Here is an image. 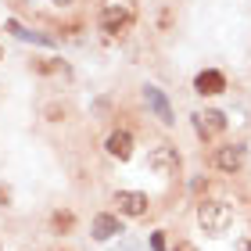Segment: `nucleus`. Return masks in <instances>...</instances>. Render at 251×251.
Returning a JSON list of instances; mask_svg holds the SVG:
<instances>
[{
    "label": "nucleus",
    "mask_w": 251,
    "mask_h": 251,
    "mask_svg": "<svg viewBox=\"0 0 251 251\" xmlns=\"http://www.w3.org/2000/svg\"><path fill=\"white\" fill-rule=\"evenodd\" d=\"M108 154H111V158H119V162H126V158L133 154V136L126 133V129L111 133V136H108Z\"/></svg>",
    "instance_id": "6e6552de"
},
{
    "label": "nucleus",
    "mask_w": 251,
    "mask_h": 251,
    "mask_svg": "<svg viewBox=\"0 0 251 251\" xmlns=\"http://www.w3.org/2000/svg\"><path fill=\"white\" fill-rule=\"evenodd\" d=\"M72 212H54V226H58V230H72Z\"/></svg>",
    "instance_id": "9b49d317"
},
{
    "label": "nucleus",
    "mask_w": 251,
    "mask_h": 251,
    "mask_svg": "<svg viewBox=\"0 0 251 251\" xmlns=\"http://www.w3.org/2000/svg\"><path fill=\"white\" fill-rule=\"evenodd\" d=\"M198 223H201V230L204 233H226L230 230V223H233V208L226 201H204L201 208H198Z\"/></svg>",
    "instance_id": "f257e3e1"
},
{
    "label": "nucleus",
    "mask_w": 251,
    "mask_h": 251,
    "mask_svg": "<svg viewBox=\"0 0 251 251\" xmlns=\"http://www.w3.org/2000/svg\"><path fill=\"white\" fill-rule=\"evenodd\" d=\"M147 169L169 176V173H176V169H179V154L173 151V147H154V151L147 154Z\"/></svg>",
    "instance_id": "7ed1b4c3"
},
{
    "label": "nucleus",
    "mask_w": 251,
    "mask_h": 251,
    "mask_svg": "<svg viewBox=\"0 0 251 251\" xmlns=\"http://www.w3.org/2000/svg\"><path fill=\"white\" fill-rule=\"evenodd\" d=\"M151 248H154V251H165V237L154 233V237H151Z\"/></svg>",
    "instance_id": "f8f14e48"
},
{
    "label": "nucleus",
    "mask_w": 251,
    "mask_h": 251,
    "mask_svg": "<svg viewBox=\"0 0 251 251\" xmlns=\"http://www.w3.org/2000/svg\"><path fill=\"white\" fill-rule=\"evenodd\" d=\"M115 233H122V226H119L115 215H97V219H94V237H97V241H111Z\"/></svg>",
    "instance_id": "9d476101"
},
{
    "label": "nucleus",
    "mask_w": 251,
    "mask_h": 251,
    "mask_svg": "<svg viewBox=\"0 0 251 251\" xmlns=\"http://www.w3.org/2000/svg\"><path fill=\"white\" fill-rule=\"evenodd\" d=\"M194 126H198V133L208 140V136H219L226 129V119H223V111H198V115H194Z\"/></svg>",
    "instance_id": "39448f33"
},
{
    "label": "nucleus",
    "mask_w": 251,
    "mask_h": 251,
    "mask_svg": "<svg viewBox=\"0 0 251 251\" xmlns=\"http://www.w3.org/2000/svg\"><path fill=\"white\" fill-rule=\"evenodd\" d=\"M144 100H147V104H151V111H154V115L162 119V122H173V108H169V100L162 97V90L147 86V90H144Z\"/></svg>",
    "instance_id": "1a4fd4ad"
},
{
    "label": "nucleus",
    "mask_w": 251,
    "mask_h": 251,
    "mask_svg": "<svg viewBox=\"0 0 251 251\" xmlns=\"http://www.w3.org/2000/svg\"><path fill=\"white\" fill-rule=\"evenodd\" d=\"M176 251H194V248L190 244H176Z\"/></svg>",
    "instance_id": "4468645a"
},
{
    "label": "nucleus",
    "mask_w": 251,
    "mask_h": 251,
    "mask_svg": "<svg viewBox=\"0 0 251 251\" xmlns=\"http://www.w3.org/2000/svg\"><path fill=\"white\" fill-rule=\"evenodd\" d=\"M215 165L223 169V173H237V169L244 165V147L233 144V147H219V154H215Z\"/></svg>",
    "instance_id": "0eeeda50"
},
{
    "label": "nucleus",
    "mask_w": 251,
    "mask_h": 251,
    "mask_svg": "<svg viewBox=\"0 0 251 251\" xmlns=\"http://www.w3.org/2000/svg\"><path fill=\"white\" fill-rule=\"evenodd\" d=\"M194 90H198V94H204V97L223 94V90H226V79H223V72H215V68H204V72L194 79Z\"/></svg>",
    "instance_id": "423d86ee"
},
{
    "label": "nucleus",
    "mask_w": 251,
    "mask_h": 251,
    "mask_svg": "<svg viewBox=\"0 0 251 251\" xmlns=\"http://www.w3.org/2000/svg\"><path fill=\"white\" fill-rule=\"evenodd\" d=\"M133 25V11L129 7H119V4H111L100 11V29L108 32V36H122V32H129Z\"/></svg>",
    "instance_id": "f03ea898"
},
{
    "label": "nucleus",
    "mask_w": 251,
    "mask_h": 251,
    "mask_svg": "<svg viewBox=\"0 0 251 251\" xmlns=\"http://www.w3.org/2000/svg\"><path fill=\"white\" fill-rule=\"evenodd\" d=\"M7 201H11V190H7V187H0V204H7Z\"/></svg>",
    "instance_id": "ddd939ff"
},
{
    "label": "nucleus",
    "mask_w": 251,
    "mask_h": 251,
    "mask_svg": "<svg viewBox=\"0 0 251 251\" xmlns=\"http://www.w3.org/2000/svg\"><path fill=\"white\" fill-rule=\"evenodd\" d=\"M54 4H72V0H54Z\"/></svg>",
    "instance_id": "2eb2a0df"
},
{
    "label": "nucleus",
    "mask_w": 251,
    "mask_h": 251,
    "mask_svg": "<svg viewBox=\"0 0 251 251\" xmlns=\"http://www.w3.org/2000/svg\"><path fill=\"white\" fill-rule=\"evenodd\" d=\"M115 204H119L122 215H144L147 212V194H140V190H119Z\"/></svg>",
    "instance_id": "20e7f679"
}]
</instances>
